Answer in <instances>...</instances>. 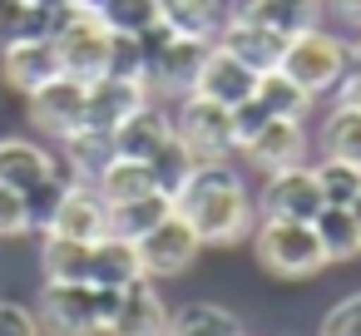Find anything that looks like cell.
Here are the masks:
<instances>
[{
    "mask_svg": "<svg viewBox=\"0 0 361 336\" xmlns=\"http://www.w3.org/2000/svg\"><path fill=\"white\" fill-rule=\"evenodd\" d=\"M173 208L193 223L198 242H218V247H228V242H238V237L252 228V203H247L238 173H233L223 158L198 163V168L188 173V183L178 188Z\"/></svg>",
    "mask_w": 361,
    "mask_h": 336,
    "instance_id": "1",
    "label": "cell"
},
{
    "mask_svg": "<svg viewBox=\"0 0 361 336\" xmlns=\"http://www.w3.org/2000/svg\"><path fill=\"white\" fill-rule=\"evenodd\" d=\"M257 262L282 277V282H302V277H317L326 267V252H322V237L312 223H297V218H262L257 223Z\"/></svg>",
    "mask_w": 361,
    "mask_h": 336,
    "instance_id": "2",
    "label": "cell"
},
{
    "mask_svg": "<svg viewBox=\"0 0 361 336\" xmlns=\"http://www.w3.org/2000/svg\"><path fill=\"white\" fill-rule=\"evenodd\" d=\"M277 70L292 75L312 99H317V94H336V85H341L346 70H351V60H346V40L331 35L326 25H312V30H302V35L287 40V55H282Z\"/></svg>",
    "mask_w": 361,
    "mask_h": 336,
    "instance_id": "3",
    "label": "cell"
},
{
    "mask_svg": "<svg viewBox=\"0 0 361 336\" xmlns=\"http://www.w3.org/2000/svg\"><path fill=\"white\" fill-rule=\"evenodd\" d=\"M35 321L50 336H99L104 331L99 287L94 282H45L40 306H35Z\"/></svg>",
    "mask_w": 361,
    "mask_h": 336,
    "instance_id": "4",
    "label": "cell"
},
{
    "mask_svg": "<svg viewBox=\"0 0 361 336\" xmlns=\"http://www.w3.org/2000/svg\"><path fill=\"white\" fill-rule=\"evenodd\" d=\"M109 30L94 11H65L60 30H55V50H60V70L75 75V80H99L104 65H109Z\"/></svg>",
    "mask_w": 361,
    "mask_h": 336,
    "instance_id": "5",
    "label": "cell"
},
{
    "mask_svg": "<svg viewBox=\"0 0 361 336\" xmlns=\"http://www.w3.org/2000/svg\"><path fill=\"white\" fill-rule=\"evenodd\" d=\"M173 134L193 149L198 163L228 158L238 149V139H233V109L218 104V99H203V94H183V104L173 114Z\"/></svg>",
    "mask_w": 361,
    "mask_h": 336,
    "instance_id": "6",
    "label": "cell"
},
{
    "mask_svg": "<svg viewBox=\"0 0 361 336\" xmlns=\"http://www.w3.org/2000/svg\"><path fill=\"white\" fill-rule=\"evenodd\" d=\"M139 267H144V277H178V272H188L193 267V257H198V232H193V223L173 208L164 223H154L139 242Z\"/></svg>",
    "mask_w": 361,
    "mask_h": 336,
    "instance_id": "7",
    "label": "cell"
},
{
    "mask_svg": "<svg viewBox=\"0 0 361 336\" xmlns=\"http://www.w3.org/2000/svg\"><path fill=\"white\" fill-rule=\"evenodd\" d=\"M257 203H262V218H297V223H312L326 208V198L317 188V173L307 163H287V168L267 173Z\"/></svg>",
    "mask_w": 361,
    "mask_h": 336,
    "instance_id": "8",
    "label": "cell"
},
{
    "mask_svg": "<svg viewBox=\"0 0 361 336\" xmlns=\"http://www.w3.org/2000/svg\"><path fill=\"white\" fill-rule=\"evenodd\" d=\"M85 94H90V80L55 75L50 85H40L35 94H25V99H30V119H35L45 134L65 139V134H75V129L85 124Z\"/></svg>",
    "mask_w": 361,
    "mask_h": 336,
    "instance_id": "9",
    "label": "cell"
},
{
    "mask_svg": "<svg viewBox=\"0 0 361 336\" xmlns=\"http://www.w3.org/2000/svg\"><path fill=\"white\" fill-rule=\"evenodd\" d=\"M213 45H218V50H228L233 60H243L252 75L277 70V65H282V55H287V35H277V30L257 25V20H238V15H228V20H223V30H218V40H213Z\"/></svg>",
    "mask_w": 361,
    "mask_h": 336,
    "instance_id": "10",
    "label": "cell"
},
{
    "mask_svg": "<svg viewBox=\"0 0 361 336\" xmlns=\"http://www.w3.org/2000/svg\"><path fill=\"white\" fill-rule=\"evenodd\" d=\"M139 104H149V85L99 75V80H90V94H85V124H80V129H109V134H114Z\"/></svg>",
    "mask_w": 361,
    "mask_h": 336,
    "instance_id": "11",
    "label": "cell"
},
{
    "mask_svg": "<svg viewBox=\"0 0 361 336\" xmlns=\"http://www.w3.org/2000/svg\"><path fill=\"white\" fill-rule=\"evenodd\" d=\"M50 232H60V237H80V242H99L104 232H109V203L94 193V183H70L65 188V198H60V208H55V218H50Z\"/></svg>",
    "mask_w": 361,
    "mask_h": 336,
    "instance_id": "12",
    "label": "cell"
},
{
    "mask_svg": "<svg viewBox=\"0 0 361 336\" xmlns=\"http://www.w3.org/2000/svg\"><path fill=\"white\" fill-rule=\"evenodd\" d=\"M104 336H169V311L149 277H139L119 292V306H114Z\"/></svg>",
    "mask_w": 361,
    "mask_h": 336,
    "instance_id": "13",
    "label": "cell"
},
{
    "mask_svg": "<svg viewBox=\"0 0 361 336\" xmlns=\"http://www.w3.org/2000/svg\"><path fill=\"white\" fill-rule=\"evenodd\" d=\"M55 75H65L55 40H16V45L0 50V80H6L11 89H20V94H35Z\"/></svg>",
    "mask_w": 361,
    "mask_h": 336,
    "instance_id": "14",
    "label": "cell"
},
{
    "mask_svg": "<svg viewBox=\"0 0 361 336\" xmlns=\"http://www.w3.org/2000/svg\"><path fill=\"white\" fill-rule=\"evenodd\" d=\"M247 163L262 168V173H277L287 163H302L307 154V134H302V119H267L247 144H243Z\"/></svg>",
    "mask_w": 361,
    "mask_h": 336,
    "instance_id": "15",
    "label": "cell"
},
{
    "mask_svg": "<svg viewBox=\"0 0 361 336\" xmlns=\"http://www.w3.org/2000/svg\"><path fill=\"white\" fill-rule=\"evenodd\" d=\"M252 89H257V75L243 65V60H233L228 50H218V45H208V60H203V70H198V85H193V94H203V99H218V104H243V99H252Z\"/></svg>",
    "mask_w": 361,
    "mask_h": 336,
    "instance_id": "16",
    "label": "cell"
},
{
    "mask_svg": "<svg viewBox=\"0 0 361 336\" xmlns=\"http://www.w3.org/2000/svg\"><path fill=\"white\" fill-rule=\"evenodd\" d=\"M228 15L257 20V25H267V30H277V35L292 40V35L322 25V0H233Z\"/></svg>",
    "mask_w": 361,
    "mask_h": 336,
    "instance_id": "17",
    "label": "cell"
},
{
    "mask_svg": "<svg viewBox=\"0 0 361 336\" xmlns=\"http://www.w3.org/2000/svg\"><path fill=\"white\" fill-rule=\"evenodd\" d=\"M159 20L173 35H183V40L213 45L223 20H228V6H223V0H159Z\"/></svg>",
    "mask_w": 361,
    "mask_h": 336,
    "instance_id": "18",
    "label": "cell"
},
{
    "mask_svg": "<svg viewBox=\"0 0 361 336\" xmlns=\"http://www.w3.org/2000/svg\"><path fill=\"white\" fill-rule=\"evenodd\" d=\"M55 173V158L50 149L30 144V139H0V183L16 188V193H30L35 183H45Z\"/></svg>",
    "mask_w": 361,
    "mask_h": 336,
    "instance_id": "19",
    "label": "cell"
},
{
    "mask_svg": "<svg viewBox=\"0 0 361 336\" xmlns=\"http://www.w3.org/2000/svg\"><path fill=\"white\" fill-rule=\"evenodd\" d=\"M169 134H173V119L149 99V104H139V109L114 129V149H119V158H139V163H144Z\"/></svg>",
    "mask_w": 361,
    "mask_h": 336,
    "instance_id": "20",
    "label": "cell"
},
{
    "mask_svg": "<svg viewBox=\"0 0 361 336\" xmlns=\"http://www.w3.org/2000/svg\"><path fill=\"white\" fill-rule=\"evenodd\" d=\"M139 277H144V267H139V247H134L129 237L104 232V237L90 247V282H94V287H129V282H139Z\"/></svg>",
    "mask_w": 361,
    "mask_h": 336,
    "instance_id": "21",
    "label": "cell"
},
{
    "mask_svg": "<svg viewBox=\"0 0 361 336\" xmlns=\"http://www.w3.org/2000/svg\"><path fill=\"white\" fill-rule=\"evenodd\" d=\"M60 144H65V163H70L75 178H85V183H94V178L119 158L109 129H75V134H65Z\"/></svg>",
    "mask_w": 361,
    "mask_h": 336,
    "instance_id": "22",
    "label": "cell"
},
{
    "mask_svg": "<svg viewBox=\"0 0 361 336\" xmlns=\"http://www.w3.org/2000/svg\"><path fill=\"white\" fill-rule=\"evenodd\" d=\"M144 163H149V178H154V188H159L164 198H178V188H183V183H188V173L198 168L193 149H188L178 134H169V139L144 158Z\"/></svg>",
    "mask_w": 361,
    "mask_h": 336,
    "instance_id": "23",
    "label": "cell"
},
{
    "mask_svg": "<svg viewBox=\"0 0 361 336\" xmlns=\"http://www.w3.org/2000/svg\"><path fill=\"white\" fill-rule=\"evenodd\" d=\"M90 247H94V242L45 232V247H40L45 282H90Z\"/></svg>",
    "mask_w": 361,
    "mask_h": 336,
    "instance_id": "24",
    "label": "cell"
},
{
    "mask_svg": "<svg viewBox=\"0 0 361 336\" xmlns=\"http://www.w3.org/2000/svg\"><path fill=\"white\" fill-rule=\"evenodd\" d=\"M169 213H173V198H164V193H144V198H129V203H114V208H109V232L139 242V237H144L154 223H164Z\"/></svg>",
    "mask_w": 361,
    "mask_h": 336,
    "instance_id": "25",
    "label": "cell"
},
{
    "mask_svg": "<svg viewBox=\"0 0 361 336\" xmlns=\"http://www.w3.org/2000/svg\"><path fill=\"white\" fill-rule=\"evenodd\" d=\"M312 228H317V237H322L326 262H351V257H361V232H356L351 208H331V203H326V208L312 218Z\"/></svg>",
    "mask_w": 361,
    "mask_h": 336,
    "instance_id": "26",
    "label": "cell"
},
{
    "mask_svg": "<svg viewBox=\"0 0 361 336\" xmlns=\"http://www.w3.org/2000/svg\"><path fill=\"white\" fill-rule=\"evenodd\" d=\"M94 193L114 208V203H129V198H144V193H159L154 178H149V163L139 158H114L99 178H94Z\"/></svg>",
    "mask_w": 361,
    "mask_h": 336,
    "instance_id": "27",
    "label": "cell"
},
{
    "mask_svg": "<svg viewBox=\"0 0 361 336\" xmlns=\"http://www.w3.org/2000/svg\"><path fill=\"white\" fill-rule=\"evenodd\" d=\"M252 94L267 104L272 119H307V109H312V94H307L292 75H282V70L257 75V89H252Z\"/></svg>",
    "mask_w": 361,
    "mask_h": 336,
    "instance_id": "28",
    "label": "cell"
},
{
    "mask_svg": "<svg viewBox=\"0 0 361 336\" xmlns=\"http://www.w3.org/2000/svg\"><path fill=\"white\" fill-rule=\"evenodd\" d=\"M169 336H243V326H238V316L228 306L193 301V306L169 316Z\"/></svg>",
    "mask_w": 361,
    "mask_h": 336,
    "instance_id": "29",
    "label": "cell"
},
{
    "mask_svg": "<svg viewBox=\"0 0 361 336\" xmlns=\"http://www.w3.org/2000/svg\"><path fill=\"white\" fill-rule=\"evenodd\" d=\"M322 149H326L331 158H346V163H356V168H361V109H351V104H336V109L326 114Z\"/></svg>",
    "mask_w": 361,
    "mask_h": 336,
    "instance_id": "30",
    "label": "cell"
},
{
    "mask_svg": "<svg viewBox=\"0 0 361 336\" xmlns=\"http://www.w3.org/2000/svg\"><path fill=\"white\" fill-rule=\"evenodd\" d=\"M109 35H144L159 25V0H104L94 11Z\"/></svg>",
    "mask_w": 361,
    "mask_h": 336,
    "instance_id": "31",
    "label": "cell"
},
{
    "mask_svg": "<svg viewBox=\"0 0 361 336\" xmlns=\"http://www.w3.org/2000/svg\"><path fill=\"white\" fill-rule=\"evenodd\" d=\"M312 173H317V188H322V198H326L331 208H351V198L361 193V168L346 163V158H331V154H326Z\"/></svg>",
    "mask_w": 361,
    "mask_h": 336,
    "instance_id": "32",
    "label": "cell"
},
{
    "mask_svg": "<svg viewBox=\"0 0 361 336\" xmlns=\"http://www.w3.org/2000/svg\"><path fill=\"white\" fill-rule=\"evenodd\" d=\"M104 75L149 85V60H144V45H139V35H114V40H109V65H104Z\"/></svg>",
    "mask_w": 361,
    "mask_h": 336,
    "instance_id": "33",
    "label": "cell"
},
{
    "mask_svg": "<svg viewBox=\"0 0 361 336\" xmlns=\"http://www.w3.org/2000/svg\"><path fill=\"white\" fill-rule=\"evenodd\" d=\"M30 232V208H25V193L0 183V242L6 237H25Z\"/></svg>",
    "mask_w": 361,
    "mask_h": 336,
    "instance_id": "34",
    "label": "cell"
},
{
    "mask_svg": "<svg viewBox=\"0 0 361 336\" xmlns=\"http://www.w3.org/2000/svg\"><path fill=\"white\" fill-rule=\"evenodd\" d=\"M322 336H361V292H351L322 316Z\"/></svg>",
    "mask_w": 361,
    "mask_h": 336,
    "instance_id": "35",
    "label": "cell"
},
{
    "mask_svg": "<svg viewBox=\"0 0 361 336\" xmlns=\"http://www.w3.org/2000/svg\"><path fill=\"white\" fill-rule=\"evenodd\" d=\"M267 119H272V114H267V104H262L257 94H252V99H243V104H233V139H238V149H243V144L267 124Z\"/></svg>",
    "mask_w": 361,
    "mask_h": 336,
    "instance_id": "36",
    "label": "cell"
},
{
    "mask_svg": "<svg viewBox=\"0 0 361 336\" xmlns=\"http://www.w3.org/2000/svg\"><path fill=\"white\" fill-rule=\"evenodd\" d=\"M25 15H30V0H0V50L25 35Z\"/></svg>",
    "mask_w": 361,
    "mask_h": 336,
    "instance_id": "37",
    "label": "cell"
},
{
    "mask_svg": "<svg viewBox=\"0 0 361 336\" xmlns=\"http://www.w3.org/2000/svg\"><path fill=\"white\" fill-rule=\"evenodd\" d=\"M0 336H40L35 311H25L20 301H0Z\"/></svg>",
    "mask_w": 361,
    "mask_h": 336,
    "instance_id": "38",
    "label": "cell"
},
{
    "mask_svg": "<svg viewBox=\"0 0 361 336\" xmlns=\"http://www.w3.org/2000/svg\"><path fill=\"white\" fill-rule=\"evenodd\" d=\"M336 104H351V109H361V75H346V80L336 85Z\"/></svg>",
    "mask_w": 361,
    "mask_h": 336,
    "instance_id": "39",
    "label": "cell"
},
{
    "mask_svg": "<svg viewBox=\"0 0 361 336\" xmlns=\"http://www.w3.org/2000/svg\"><path fill=\"white\" fill-rule=\"evenodd\" d=\"M346 60H351V70H346V75H361V35H356V40H346Z\"/></svg>",
    "mask_w": 361,
    "mask_h": 336,
    "instance_id": "40",
    "label": "cell"
},
{
    "mask_svg": "<svg viewBox=\"0 0 361 336\" xmlns=\"http://www.w3.org/2000/svg\"><path fill=\"white\" fill-rule=\"evenodd\" d=\"M70 6H75V11H99L104 0H70Z\"/></svg>",
    "mask_w": 361,
    "mask_h": 336,
    "instance_id": "41",
    "label": "cell"
},
{
    "mask_svg": "<svg viewBox=\"0 0 361 336\" xmlns=\"http://www.w3.org/2000/svg\"><path fill=\"white\" fill-rule=\"evenodd\" d=\"M351 218H356V232H361V193L351 198Z\"/></svg>",
    "mask_w": 361,
    "mask_h": 336,
    "instance_id": "42",
    "label": "cell"
},
{
    "mask_svg": "<svg viewBox=\"0 0 361 336\" xmlns=\"http://www.w3.org/2000/svg\"><path fill=\"white\" fill-rule=\"evenodd\" d=\"M30 6H70V0H30Z\"/></svg>",
    "mask_w": 361,
    "mask_h": 336,
    "instance_id": "43",
    "label": "cell"
},
{
    "mask_svg": "<svg viewBox=\"0 0 361 336\" xmlns=\"http://www.w3.org/2000/svg\"><path fill=\"white\" fill-rule=\"evenodd\" d=\"M0 89H6V80H0Z\"/></svg>",
    "mask_w": 361,
    "mask_h": 336,
    "instance_id": "44",
    "label": "cell"
}]
</instances>
